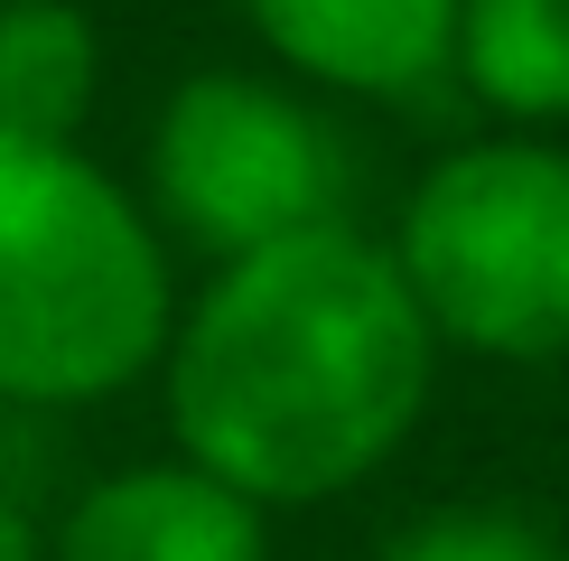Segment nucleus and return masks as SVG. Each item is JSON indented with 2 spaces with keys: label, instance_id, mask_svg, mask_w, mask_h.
<instances>
[{
  "label": "nucleus",
  "instance_id": "8",
  "mask_svg": "<svg viewBox=\"0 0 569 561\" xmlns=\"http://www.w3.org/2000/svg\"><path fill=\"white\" fill-rule=\"evenodd\" d=\"M103 85V38L76 0H0V131L76 140Z\"/></svg>",
  "mask_w": 569,
  "mask_h": 561
},
{
  "label": "nucleus",
  "instance_id": "7",
  "mask_svg": "<svg viewBox=\"0 0 569 561\" xmlns=\"http://www.w3.org/2000/svg\"><path fill=\"white\" fill-rule=\"evenodd\" d=\"M458 76L495 122H569V0H458Z\"/></svg>",
  "mask_w": 569,
  "mask_h": 561
},
{
  "label": "nucleus",
  "instance_id": "2",
  "mask_svg": "<svg viewBox=\"0 0 569 561\" xmlns=\"http://www.w3.org/2000/svg\"><path fill=\"white\" fill-rule=\"evenodd\" d=\"M169 244L76 140L0 131V403H112L169 356Z\"/></svg>",
  "mask_w": 569,
  "mask_h": 561
},
{
  "label": "nucleus",
  "instance_id": "3",
  "mask_svg": "<svg viewBox=\"0 0 569 561\" xmlns=\"http://www.w3.org/2000/svg\"><path fill=\"white\" fill-rule=\"evenodd\" d=\"M392 263L439 346L495 365L569 356V150L541 131L458 140L401 197Z\"/></svg>",
  "mask_w": 569,
  "mask_h": 561
},
{
  "label": "nucleus",
  "instance_id": "10",
  "mask_svg": "<svg viewBox=\"0 0 569 561\" xmlns=\"http://www.w3.org/2000/svg\"><path fill=\"white\" fill-rule=\"evenodd\" d=\"M0 561H38V524H29L10 496H0Z\"/></svg>",
  "mask_w": 569,
  "mask_h": 561
},
{
  "label": "nucleus",
  "instance_id": "1",
  "mask_svg": "<svg viewBox=\"0 0 569 561\" xmlns=\"http://www.w3.org/2000/svg\"><path fill=\"white\" fill-rule=\"evenodd\" d=\"M178 459L243 486L252 505H318L383 468L430 412L439 337L392 244L346 216L216 263L169 327Z\"/></svg>",
  "mask_w": 569,
  "mask_h": 561
},
{
  "label": "nucleus",
  "instance_id": "5",
  "mask_svg": "<svg viewBox=\"0 0 569 561\" xmlns=\"http://www.w3.org/2000/svg\"><path fill=\"white\" fill-rule=\"evenodd\" d=\"M252 38L318 94L401 104L458 57V0H243Z\"/></svg>",
  "mask_w": 569,
  "mask_h": 561
},
{
  "label": "nucleus",
  "instance_id": "4",
  "mask_svg": "<svg viewBox=\"0 0 569 561\" xmlns=\"http://www.w3.org/2000/svg\"><path fill=\"white\" fill-rule=\"evenodd\" d=\"M150 197L206 263H233L346 216V140L290 85L206 66L150 122Z\"/></svg>",
  "mask_w": 569,
  "mask_h": 561
},
{
  "label": "nucleus",
  "instance_id": "6",
  "mask_svg": "<svg viewBox=\"0 0 569 561\" xmlns=\"http://www.w3.org/2000/svg\"><path fill=\"white\" fill-rule=\"evenodd\" d=\"M57 561H262V505L197 459L112 468L66 505Z\"/></svg>",
  "mask_w": 569,
  "mask_h": 561
},
{
  "label": "nucleus",
  "instance_id": "9",
  "mask_svg": "<svg viewBox=\"0 0 569 561\" xmlns=\"http://www.w3.org/2000/svg\"><path fill=\"white\" fill-rule=\"evenodd\" d=\"M383 561H560V552H551V533H541L532 514L448 505V514H420V524L401 533Z\"/></svg>",
  "mask_w": 569,
  "mask_h": 561
}]
</instances>
